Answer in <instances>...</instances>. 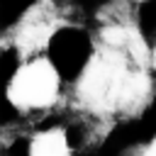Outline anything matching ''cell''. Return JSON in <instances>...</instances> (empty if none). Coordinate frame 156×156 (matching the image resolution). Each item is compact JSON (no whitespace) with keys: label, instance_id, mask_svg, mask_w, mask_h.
Returning a JSON list of instances; mask_svg holds the SVG:
<instances>
[{"label":"cell","instance_id":"cell-1","mask_svg":"<svg viewBox=\"0 0 156 156\" xmlns=\"http://www.w3.org/2000/svg\"><path fill=\"white\" fill-rule=\"evenodd\" d=\"M76 90L95 112H134L149 102L154 85L144 66L102 46L85 63Z\"/></svg>","mask_w":156,"mask_h":156},{"label":"cell","instance_id":"cell-2","mask_svg":"<svg viewBox=\"0 0 156 156\" xmlns=\"http://www.w3.org/2000/svg\"><path fill=\"white\" fill-rule=\"evenodd\" d=\"M58 93L61 76L56 66L44 56L24 61L7 85V98L17 110H44L58 100Z\"/></svg>","mask_w":156,"mask_h":156},{"label":"cell","instance_id":"cell-3","mask_svg":"<svg viewBox=\"0 0 156 156\" xmlns=\"http://www.w3.org/2000/svg\"><path fill=\"white\" fill-rule=\"evenodd\" d=\"M54 32V24H51V17L44 12V10H39V7H34L27 17H24V22L20 24V34H17V46H22L24 51H29V49H34L37 44H41L49 34Z\"/></svg>","mask_w":156,"mask_h":156},{"label":"cell","instance_id":"cell-4","mask_svg":"<svg viewBox=\"0 0 156 156\" xmlns=\"http://www.w3.org/2000/svg\"><path fill=\"white\" fill-rule=\"evenodd\" d=\"M29 156H71L68 136L63 129H44L37 132L29 141Z\"/></svg>","mask_w":156,"mask_h":156},{"label":"cell","instance_id":"cell-5","mask_svg":"<svg viewBox=\"0 0 156 156\" xmlns=\"http://www.w3.org/2000/svg\"><path fill=\"white\" fill-rule=\"evenodd\" d=\"M141 156H156V136L146 144V149H144V154H141Z\"/></svg>","mask_w":156,"mask_h":156},{"label":"cell","instance_id":"cell-6","mask_svg":"<svg viewBox=\"0 0 156 156\" xmlns=\"http://www.w3.org/2000/svg\"><path fill=\"white\" fill-rule=\"evenodd\" d=\"M149 66L156 71V44H154V49H151V61H149Z\"/></svg>","mask_w":156,"mask_h":156},{"label":"cell","instance_id":"cell-7","mask_svg":"<svg viewBox=\"0 0 156 156\" xmlns=\"http://www.w3.org/2000/svg\"><path fill=\"white\" fill-rule=\"evenodd\" d=\"M132 2H144V0H132Z\"/></svg>","mask_w":156,"mask_h":156}]
</instances>
